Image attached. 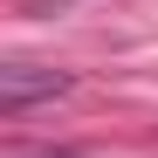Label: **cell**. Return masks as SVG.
<instances>
[{
	"label": "cell",
	"instance_id": "obj_1",
	"mask_svg": "<svg viewBox=\"0 0 158 158\" xmlns=\"http://www.w3.org/2000/svg\"><path fill=\"white\" fill-rule=\"evenodd\" d=\"M35 89H62V76L48 69V76H28V69H7V103H28Z\"/></svg>",
	"mask_w": 158,
	"mask_h": 158
},
{
	"label": "cell",
	"instance_id": "obj_2",
	"mask_svg": "<svg viewBox=\"0 0 158 158\" xmlns=\"http://www.w3.org/2000/svg\"><path fill=\"white\" fill-rule=\"evenodd\" d=\"M62 158H76V151H62Z\"/></svg>",
	"mask_w": 158,
	"mask_h": 158
}]
</instances>
